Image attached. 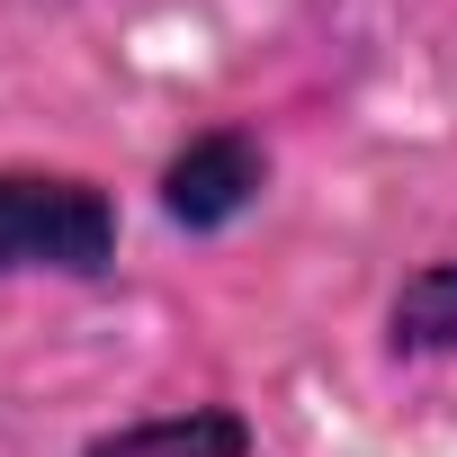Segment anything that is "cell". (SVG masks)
<instances>
[{"instance_id":"3957f363","label":"cell","mask_w":457,"mask_h":457,"mask_svg":"<svg viewBox=\"0 0 457 457\" xmlns=\"http://www.w3.org/2000/svg\"><path fill=\"white\" fill-rule=\"evenodd\" d=\"M72 457H261V430L243 403H170V412L90 430Z\"/></svg>"},{"instance_id":"7a4b0ae2","label":"cell","mask_w":457,"mask_h":457,"mask_svg":"<svg viewBox=\"0 0 457 457\" xmlns=\"http://www.w3.org/2000/svg\"><path fill=\"white\" fill-rule=\"evenodd\" d=\"M270 179H278L270 135L243 126V117H215V126H197V135H179V144L162 153V170H153V206H162L170 234L215 243V234H234V224L270 197Z\"/></svg>"},{"instance_id":"277c9868","label":"cell","mask_w":457,"mask_h":457,"mask_svg":"<svg viewBox=\"0 0 457 457\" xmlns=\"http://www.w3.org/2000/svg\"><path fill=\"white\" fill-rule=\"evenodd\" d=\"M448 350H457V252L412 261L386 296V359L395 368H421V359H448Z\"/></svg>"},{"instance_id":"6da1fadb","label":"cell","mask_w":457,"mask_h":457,"mask_svg":"<svg viewBox=\"0 0 457 457\" xmlns=\"http://www.w3.org/2000/svg\"><path fill=\"white\" fill-rule=\"evenodd\" d=\"M126 252V206L90 170L10 162L0 170V278H108Z\"/></svg>"}]
</instances>
